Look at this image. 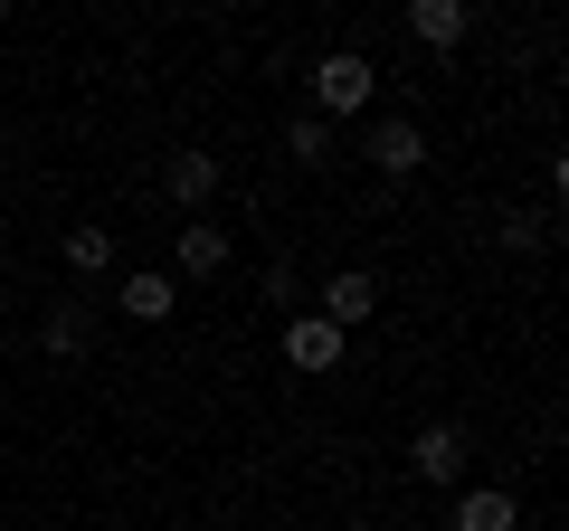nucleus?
Segmentation results:
<instances>
[{"label": "nucleus", "instance_id": "nucleus-11", "mask_svg": "<svg viewBox=\"0 0 569 531\" xmlns=\"http://www.w3.org/2000/svg\"><path fill=\"white\" fill-rule=\"evenodd\" d=\"M284 152H295L305 171H323L332 162V123L323 114H295V123H284Z\"/></svg>", "mask_w": 569, "mask_h": 531}, {"label": "nucleus", "instance_id": "nucleus-10", "mask_svg": "<svg viewBox=\"0 0 569 531\" xmlns=\"http://www.w3.org/2000/svg\"><path fill=\"white\" fill-rule=\"evenodd\" d=\"M219 266H228V228L190 219V228H181V275H219Z\"/></svg>", "mask_w": 569, "mask_h": 531}, {"label": "nucleus", "instance_id": "nucleus-15", "mask_svg": "<svg viewBox=\"0 0 569 531\" xmlns=\"http://www.w3.org/2000/svg\"><path fill=\"white\" fill-rule=\"evenodd\" d=\"M0 304H10V294H0Z\"/></svg>", "mask_w": 569, "mask_h": 531}, {"label": "nucleus", "instance_id": "nucleus-12", "mask_svg": "<svg viewBox=\"0 0 569 531\" xmlns=\"http://www.w3.org/2000/svg\"><path fill=\"white\" fill-rule=\"evenodd\" d=\"M123 304H133V323H171V304H181V294H171V275H133V285H123Z\"/></svg>", "mask_w": 569, "mask_h": 531}, {"label": "nucleus", "instance_id": "nucleus-3", "mask_svg": "<svg viewBox=\"0 0 569 531\" xmlns=\"http://www.w3.org/2000/svg\"><path fill=\"white\" fill-rule=\"evenodd\" d=\"M361 152H370V162L389 171V181H408V171L427 162V133H418L408 114H389V123H370V143H361Z\"/></svg>", "mask_w": 569, "mask_h": 531}, {"label": "nucleus", "instance_id": "nucleus-7", "mask_svg": "<svg viewBox=\"0 0 569 531\" xmlns=\"http://www.w3.org/2000/svg\"><path fill=\"white\" fill-rule=\"evenodd\" d=\"M466 29H475L466 0H408V39H418V48H456Z\"/></svg>", "mask_w": 569, "mask_h": 531}, {"label": "nucleus", "instance_id": "nucleus-13", "mask_svg": "<svg viewBox=\"0 0 569 531\" xmlns=\"http://www.w3.org/2000/svg\"><path fill=\"white\" fill-rule=\"evenodd\" d=\"M67 266H77V275H104V266H114V238H104V228H67Z\"/></svg>", "mask_w": 569, "mask_h": 531}, {"label": "nucleus", "instance_id": "nucleus-14", "mask_svg": "<svg viewBox=\"0 0 569 531\" xmlns=\"http://www.w3.org/2000/svg\"><path fill=\"white\" fill-rule=\"evenodd\" d=\"M266 304H284V323H295V313H305V275H295V266H266Z\"/></svg>", "mask_w": 569, "mask_h": 531}, {"label": "nucleus", "instance_id": "nucleus-5", "mask_svg": "<svg viewBox=\"0 0 569 531\" xmlns=\"http://www.w3.org/2000/svg\"><path fill=\"white\" fill-rule=\"evenodd\" d=\"M284 361H295V370H313V380H323V370L342 361V332H332L323 313H295V323H284Z\"/></svg>", "mask_w": 569, "mask_h": 531}, {"label": "nucleus", "instance_id": "nucleus-6", "mask_svg": "<svg viewBox=\"0 0 569 531\" xmlns=\"http://www.w3.org/2000/svg\"><path fill=\"white\" fill-rule=\"evenodd\" d=\"M456 531H522V503L503 484H466L456 493Z\"/></svg>", "mask_w": 569, "mask_h": 531}, {"label": "nucleus", "instance_id": "nucleus-2", "mask_svg": "<svg viewBox=\"0 0 569 531\" xmlns=\"http://www.w3.org/2000/svg\"><path fill=\"white\" fill-rule=\"evenodd\" d=\"M408 474H418V484H456V474H466V437L456 428H418L408 437Z\"/></svg>", "mask_w": 569, "mask_h": 531}, {"label": "nucleus", "instance_id": "nucleus-8", "mask_svg": "<svg viewBox=\"0 0 569 531\" xmlns=\"http://www.w3.org/2000/svg\"><path fill=\"white\" fill-rule=\"evenodd\" d=\"M162 181H171V200H181V209H209V190H219V152H171Z\"/></svg>", "mask_w": 569, "mask_h": 531}, {"label": "nucleus", "instance_id": "nucleus-9", "mask_svg": "<svg viewBox=\"0 0 569 531\" xmlns=\"http://www.w3.org/2000/svg\"><path fill=\"white\" fill-rule=\"evenodd\" d=\"M48 351H58V361H86V351H96V313L58 304V313H48Z\"/></svg>", "mask_w": 569, "mask_h": 531}, {"label": "nucleus", "instance_id": "nucleus-1", "mask_svg": "<svg viewBox=\"0 0 569 531\" xmlns=\"http://www.w3.org/2000/svg\"><path fill=\"white\" fill-rule=\"evenodd\" d=\"M370 96H380V67H370L361 48H332V58L313 67V114H323V123L332 114H361Z\"/></svg>", "mask_w": 569, "mask_h": 531}, {"label": "nucleus", "instance_id": "nucleus-4", "mask_svg": "<svg viewBox=\"0 0 569 531\" xmlns=\"http://www.w3.org/2000/svg\"><path fill=\"white\" fill-rule=\"evenodd\" d=\"M370 304H380V285H370L361 266H351V275H332V285H323V294H313V304H305V313H323V323H332V332H351V323H370Z\"/></svg>", "mask_w": 569, "mask_h": 531}]
</instances>
